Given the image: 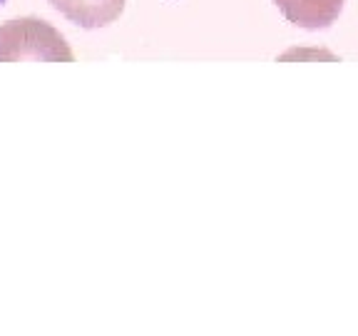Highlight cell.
Wrapping results in <instances>:
<instances>
[{
  "instance_id": "cell-1",
  "label": "cell",
  "mask_w": 358,
  "mask_h": 336,
  "mask_svg": "<svg viewBox=\"0 0 358 336\" xmlns=\"http://www.w3.org/2000/svg\"><path fill=\"white\" fill-rule=\"evenodd\" d=\"M75 62L65 35L40 18H15L0 25V62Z\"/></svg>"
},
{
  "instance_id": "cell-2",
  "label": "cell",
  "mask_w": 358,
  "mask_h": 336,
  "mask_svg": "<svg viewBox=\"0 0 358 336\" xmlns=\"http://www.w3.org/2000/svg\"><path fill=\"white\" fill-rule=\"evenodd\" d=\"M62 18L85 30L107 28L124 13L127 0H48Z\"/></svg>"
},
{
  "instance_id": "cell-3",
  "label": "cell",
  "mask_w": 358,
  "mask_h": 336,
  "mask_svg": "<svg viewBox=\"0 0 358 336\" xmlns=\"http://www.w3.org/2000/svg\"><path fill=\"white\" fill-rule=\"evenodd\" d=\"M346 0H274V6L281 15L303 30L329 28L331 22L338 20Z\"/></svg>"
}]
</instances>
